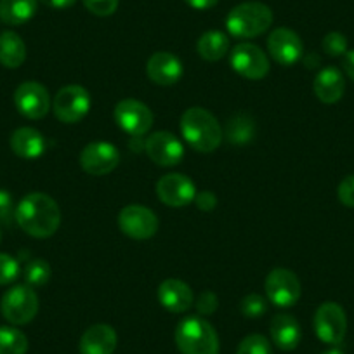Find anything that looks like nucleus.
Returning <instances> with one entry per match:
<instances>
[{
  "label": "nucleus",
  "mask_w": 354,
  "mask_h": 354,
  "mask_svg": "<svg viewBox=\"0 0 354 354\" xmlns=\"http://www.w3.org/2000/svg\"><path fill=\"white\" fill-rule=\"evenodd\" d=\"M118 227L132 240H149L158 231V217L142 205H127L118 214Z\"/></svg>",
  "instance_id": "9d476101"
},
{
  "label": "nucleus",
  "mask_w": 354,
  "mask_h": 354,
  "mask_svg": "<svg viewBox=\"0 0 354 354\" xmlns=\"http://www.w3.org/2000/svg\"><path fill=\"white\" fill-rule=\"evenodd\" d=\"M44 6L53 9H68L77 2V0H39Z\"/></svg>",
  "instance_id": "ea45409f"
},
{
  "label": "nucleus",
  "mask_w": 354,
  "mask_h": 354,
  "mask_svg": "<svg viewBox=\"0 0 354 354\" xmlns=\"http://www.w3.org/2000/svg\"><path fill=\"white\" fill-rule=\"evenodd\" d=\"M158 301L167 311L181 315L193 306V290L185 281L169 278L158 287Z\"/></svg>",
  "instance_id": "a211bd4d"
},
{
  "label": "nucleus",
  "mask_w": 354,
  "mask_h": 354,
  "mask_svg": "<svg viewBox=\"0 0 354 354\" xmlns=\"http://www.w3.org/2000/svg\"><path fill=\"white\" fill-rule=\"evenodd\" d=\"M28 339L15 326H0V354H26Z\"/></svg>",
  "instance_id": "bb28decb"
},
{
  "label": "nucleus",
  "mask_w": 354,
  "mask_h": 354,
  "mask_svg": "<svg viewBox=\"0 0 354 354\" xmlns=\"http://www.w3.org/2000/svg\"><path fill=\"white\" fill-rule=\"evenodd\" d=\"M156 195L167 207L181 209L195 202L196 186L185 174H167L156 183Z\"/></svg>",
  "instance_id": "f8f14e48"
},
{
  "label": "nucleus",
  "mask_w": 354,
  "mask_h": 354,
  "mask_svg": "<svg viewBox=\"0 0 354 354\" xmlns=\"http://www.w3.org/2000/svg\"><path fill=\"white\" fill-rule=\"evenodd\" d=\"M23 277L30 287H44L50 280V266L44 259H32L26 262Z\"/></svg>",
  "instance_id": "cd10ccee"
},
{
  "label": "nucleus",
  "mask_w": 354,
  "mask_h": 354,
  "mask_svg": "<svg viewBox=\"0 0 354 354\" xmlns=\"http://www.w3.org/2000/svg\"><path fill=\"white\" fill-rule=\"evenodd\" d=\"M322 354H344L342 353V349H339V347H332V349H326V351H323Z\"/></svg>",
  "instance_id": "a19ab883"
},
{
  "label": "nucleus",
  "mask_w": 354,
  "mask_h": 354,
  "mask_svg": "<svg viewBox=\"0 0 354 354\" xmlns=\"http://www.w3.org/2000/svg\"><path fill=\"white\" fill-rule=\"evenodd\" d=\"M181 132L186 142L200 153H212L223 141V129L209 110L193 106L181 117Z\"/></svg>",
  "instance_id": "f03ea898"
},
{
  "label": "nucleus",
  "mask_w": 354,
  "mask_h": 354,
  "mask_svg": "<svg viewBox=\"0 0 354 354\" xmlns=\"http://www.w3.org/2000/svg\"><path fill=\"white\" fill-rule=\"evenodd\" d=\"M146 153L160 167H174L185 156L183 142L172 132H155L146 141Z\"/></svg>",
  "instance_id": "dca6fc26"
},
{
  "label": "nucleus",
  "mask_w": 354,
  "mask_h": 354,
  "mask_svg": "<svg viewBox=\"0 0 354 354\" xmlns=\"http://www.w3.org/2000/svg\"><path fill=\"white\" fill-rule=\"evenodd\" d=\"M195 203L200 210H205V212H210V210L216 209L217 205V198L214 193L210 192H202V193H196L195 196Z\"/></svg>",
  "instance_id": "e433bc0d"
},
{
  "label": "nucleus",
  "mask_w": 354,
  "mask_h": 354,
  "mask_svg": "<svg viewBox=\"0 0 354 354\" xmlns=\"http://www.w3.org/2000/svg\"><path fill=\"white\" fill-rule=\"evenodd\" d=\"M16 221L26 234L44 240L59 230L61 210L46 193H30L16 207Z\"/></svg>",
  "instance_id": "f257e3e1"
},
{
  "label": "nucleus",
  "mask_w": 354,
  "mask_h": 354,
  "mask_svg": "<svg viewBox=\"0 0 354 354\" xmlns=\"http://www.w3.org/2000/svg\"><path fill=\"white\" fill-rule=\"evenodd\" d=\"M12 219H16L15 200H12L11 193L8 189H0V223L9 226Z\"/></svg>",
  "instance_id": "72a5a7b5"
},
{
  "label": "nucleus",
  "mask_w": 354,
  "mask_h": 354,
  "mask_svg": "<svg viewBox=\"0 0 354 354\" xmlns=\"http://www.w3.org/2000/svg\"><path fill=\"white\" fill-rule=\"evenodd\" d=\"M120 163V151L110 142H91L80 153V167L91 176H106Z\"/></svg>",
  "instance_id": "ddd939ff"
},
{
  "label": "nucleus",
  "mask_w": 354,
  "mask_h": 354,
  "mask_svg": "<svg viewBox=\"0 0 354 354\" xmlns=\"http://www.w3.org/2000/svg\"><path fill=\"white\" fill-rule=\"evenodd\" d=\"M0 309L9 323L26 325L39 313V297L30 285H16L4 294Z\"/></svg>",
  "instance_id": "39448f33"
},
{
  "label": "nucleus",
  "mask_w": 354,
  "mask_h": 354,
  "mask_svg": "<svg viewBox=\"0 0 354 354\" xmlns=\"http://www.w3.org/2000/svg\"><path fill=\"white\" fill-rule=\"evenodd\" d=\"M255 134V124L248 115H234L230 122H227L226 136L227 141L233 145H247L254 139Z\"/></svg>",
  "instance_id": "a878e982"
},
{
  "label": "nucleus",
  "mask_w": 354,
  "mask_h": 354,
  "mask_svg": "<svg viewBox=\"0 0 354 354\" xmlns=\"http://www.w3.org/2000/svg\"><path fill=\"white\" fill-rule=\"evenodd\" d=\"M26 59V46L15 32L0 33V64L6 68H19Z\"/></svg>",
  "instance_id": "b1692460"
},
{
  "label": "nucleus",
  "mask_w": 354,
  "mask_h": 354,
  "mask_svg": "<svg viewBox=\"0 0 354 354\" xmlns=\"http://www.w3.org/2000/svg\"><path fill=\"white\" fill-rule=\"evenodd\" d=\"M268 50H270L271 57L281 66H292L302 59V53H304V46L302 40L294 30L290 28H277L271 32L270 39H268Z\"/></svg>",
  "instance_id": "2eb2a0df"
},
{
  "label": "nucleus",
  "mask_w": 354,
  "mask_h": 354,
  "mask_svg": "<svg viewBox=\"0 0 354 354\" xmlns=\"http://www.w3.org/2000/svg\"><path fill=\"white\" fill-rule=\"evenodd\" d=\"M342 66H344V71L347 73V77H349L351 80H354V49L347 50V53L344 54Z\"/></svg>",
  "instance_id": "58836bf2"
},
{
  "label": "nucleus",
  "mask_w": 354,
  "mask_h": 354,
  "mask_svg": "<svg viewBox=\"0 0 354 354\" xmlns=\"http://www.w3.org/2000/svg\"><path fill=\"white\" fill-rule=\"evenodd\" d=\"M53 110L63 124H78L91 110V96L80 85H66L54 96Z\"/></svg>",
  "instance_id": "423d86ee"
},
{
  "label": "nucleus",
  "mask_w": 354,
  "mask_h": 354,
  "mask_svg": "<svg viewBox=\"0 0 354 354\" xmlns=\"http://www.w3.org/2000/svg\"><path fill=\"white\" fill-rule=\"evenodd\" d=\"M231 68L248 80H261L270 73V59L254 44H238L230 54Z\"/></svg>",
  "instance_id": "1a4fd4ad"
},
{
  "label": "nucleus",
  "mask_w": 354,
  "mask_h": 354,
  "mask_svg": "<svg viewBox=\"0 0 354 354\" xmlns=\"http://www.w3.org/2000/svg\"><path fill=\"white\" fill-rule=\"evenodd\" d=\"M315 94L322 103L325 104H333L337 101L342 100L344 91H346V80H344V75L340 73V70L337 68L328 66L323 68L315 78Z\"/></svg>",
  "instance_id": "aec40b11"
},
{
  "label": "nucleus",
  "mask_w": 354,
  "mask_h": 354,
  "mask_svg": "<svg viewBox=\"0 0 354 354\" xmlns=\"http://www.w3.org/2000/svg\"><path fill=\"white\" fill-rule=\"evenodd\" d=\"M11 149L21 158H39L46 151V139L37 129L21 127L12 132Z\"/></svg>",
  "instance_id": "4be33fe9"
},
{
  "label": "nucleus",
  "mask_w": 354,
  "mask_h": 354,
  "mask_svg": "<svg viewBox=\"0 0 354 354\" xmlns=\"http://www.w3.org/2000/svg\"><path fill=\"white\" fill-rule=\"evenodd\" d=\"M88 12L100 18H108L118 9V0H82Z\"/></svg>",
  "instance_id": "473e14b6"
},
{
  "label": "nucleus",
  "mask_w": 354,
  "mask_h": 354,
  "mask_svg": "<svg viewBox=\"0 0 354 354\" xmlns=\"http://www.w3.org/2000/svg\"><path fill=\"white\" fill-rule=\"evenodd\" d=\"M322 46H323V50L332 57L344 56V54L347 53V39L339 32L326 33Z\"/></svg>",
  "instance_id": "2f4dec72"
},
{
  "label": "nucleus",
  "mask_w": 354,
  "mask_h": 354,
  "mask_svg": "<svg viewBox=\"0 0 354 354\" xmlns=\"http://www.w3.org/2000/svg\"><path fill=\"white\" fill-rule=\"evenodd\" d=\"M115 120L127 134L145 136L153 125V113L141 101L124 100L115 106Z\"/></svg>",
  "instance_id": "4468645a"
},
{
  "label": "nucleus",
  "mask_w": 354,
  "mask_h": 354,
  "mask_svg": "<svg viewBox=\"0 0 354 354\" xmlns=\"http://www.w3.org/2000/svg\"><path fill=\"white\" fill-rule=\"evenodd\" d=\"M273 25V11L262 2H243L230 11L226 28L234 39H254Z\"/></svg>",
  "instance_id": "7ed1b4c3"
},
{
  "label": "nucleus",
  "mask_w": 354,
  "mask_h": 354,
  "mask_svg": "<svg viewBox=\"0 0 354 354\" xmlns=\"http://www.w3.org/2000/svg\"><path fill=\"white\" fill-rule=\"evenodd\" d=\"M315 332L322 342L339 346L347 332L346 311L335 302H323L315 313Z\"/></svg>",
  "instance_id": "0eeeda50"
},
{
  "label": "nucleus",
  "mask_w": 354,
  "mask_h": 354,
  "mask_svg": "<svg viewBox=\"0 0 354 354\" xmlns=\"http://www.w3.org/2000/svg\"><path fill=\"white\" fill-rule=\"evenodd\" d=\"M337 195H339L342 205L354 209V176L344 177L339 185V189H337Z\"/></svg>",
  "instance_id": "f704fd0d"
},
{
  "label": "nucleus",
  "mask_w": 354,
  "mask_h": 354,
  "mask_svg": "<svg viewBox=\"0 0 354 354\" xmlns=\"http://www.w3.org/2000/svg\"><path fill=\"white\" fill-rule=\"evenodd\" d=\"M198 54L202 59L205 61H219L230 50V39L226 33L217 32V30H210V32L203 33L198 40Z\"/></svg>",
  "instance_id": "393cba45"
},
{
  "label": "nucleus",
  "mask_w": 354,
  "mask_h": 354,
  "mask_svg": "<svg viewBox=\"0 0 354 354\" xmlns=\"http://www.w3.org/2000/svg\"><path fill=\"white\" fill-rule=\"evenodd\" d=\"M146 73H148V78L153 84L169 87V85H174L181 80L183 63L181 59L177 56H174L172 53L160 50V53H155L148 59Z\"/></svg>",
  "instance_id": "f3484780"
},
{
  "label": "nucleus",
  "mask_w": 354,
  "mask_h": 354,
  "mask_svg": "<svg viewBox=\"0 0 354 354\" xmlns=\"http://www.w3.org/2000/svg\"><path fill=\"white\" fill-rule=\"evenodd\" d=\"M15 104L23 117L40 120L50 110L49 91L39 82H23L15 93Z\"/></svg>",
  "instance_id": "9b49d317"
},
{
  "label": "nucleus",
  "mask_w": 354,
  "mask_h": 354,
  "mask_svg": "<svg viewBox=\"0 0 354 354\" xmlns=\"http://www.w3.org/2000/svg\"><path fill=\"white\" fill-rule=\"evenodd\" d=\"M271 340L281 351H294L301 342V326L290 315H277L270 325Z\"/></svg>",
  "instance_id": "412c9836"
},
{
  "label": "nucleus",
  "mask_w": 354,
  "mask_h": 354,
  "mask_svg": "<svg viewBox=\"0 0 354 354\" xmlns=\"http://www.w3.org/2000/svg\"><path fill=\"white\" fill-rule=\"evenodd\" d=\"M39 0H0V19L6 25L19 26L35 16Z\"/></svg>",
  "instance_id": "5701e85b"
},
{
  "label": "nucleus",
  "mask_w": 354,
  "mask_h": 354,
  "mask_svg": "<svg viewBox=\"0 0 354 354\" xmlns=\"http://www.w3.org/2000/svg\"><path fill=\"white\" fill-rule=\"evenodd\" d=\"M19 262L8 254H0V285H9L19 277Z\"/></svg>",
  "instance_id": "7c9ffc66"
},
{
  "label": "nucleus",
  "mask_w": 354,
  "mask_h": 354,
  "mask_svg": "<svg viewBox=\"0 0 354 354\" xmlns=\"http://www.w3.org/2000/svg\"><path fill=\"white\" fill-rule=\"evenodd\" d=\"M236 354H273V347L266 337L254 333L241 340Z\"/></svg>",
  "instance_id": "c85d7f7f"
},
{
  "label": "nucleus",
  "mask_w": 354,
  "mask_h": 354,
  "mask_svg": "<svg viewBox=\"0 0 354 354\" xmlns=\"http://www.w3.org/2000/svg\"><path fill=\"white\" fill-rule=\"evenodd\" d=\"M117 349V332L110 325L88 326L82 335L78 351L80 354H113Z\"/></svg>",
  "instance_id": "6ab92c4d"
},
{
  "label": "nucleus",
  "mask_w": 354,
  "mask_h": 354,
  "mask_svg": "<svg viewBox=\"0 0 354 354\" xmlns=\"http://www.w3.org/2000/svg\"><path fill=\"white\" fill-rule=\"evenodd\" d=\"M266 295L278 308H290L301 299L302 287L294 271L277 268L266 278Z\"/></svg>",
  "instance_id": "6e6552de"
},
{
  "label": "nucleus",
  "mask_w": 354,
  "mask_h": 354,
  "mask_svg": "<svg viewBox=\"0 0 354 354\" xmlns=\"http://www.w3.org/2000/svg\"><path fill=\"white\" fill-rule=\"evenodd\" d=\"M0 240H2V233H0Z\"/></svg>",
  "instance_id": "79ce46f5"
},
{
  "label": "nucleus",
  "mask_w": 354,
  "mask_h": 354,
  "mask_svg": "<svg viewBox=\"0 0 354 354\" xmlns=\"http://www.w3.org/2000/svg\"><path fill=\"white\" fill-rule=\"evenodd\" d=\"M240 309L245 318H261L268 311V302H266V299L262 295L250 294L247 297H243Z\"/></svg>",
  "instance_id": "c756f323"
},
{
  "label": "nucleus",
  "mask_w": 354,
  "mask_h": 354,
  "mask_svg": "<svg viewBox=\"0 0 354 354\" xmlns=\"http://www.w3.org/2000/svg\"><path fill=\"white\" fill-rule=\"evenodd\" d=\"M176 346L181 354H219V337L207 319L189 316L177 325Z\"/></svg>",
  "instance_id": "20e7f679"
},
{
  "label": "nucleus",
  "mask_w": 354,
  "mask_h": 354,
  "mask_svg": "<svg viewBox=\"0 0 354 354\" xmlns=\"http://www.w3.org/2000/svg\"><path fill=\"white\" fill-rule=\"evenodd\" d=\"M217 306H219V302H217V297L214 292L207 290V292H202L198 297V301H196V309H198V313L202 316H210L216 313Z\"/></svg>",
  "instance_id": "c9c22d12"
},
{
  "label": "nucleus",
  "mask_w": 354,
  "mask_h": 354,
  "mask_svg": "<svg viewBox=\"0 0 354 354\" xmlns=\"http://www.w3.org/2000/svg\"><path fill=\"white\" fill-rule=\"evenodd\" d=\"M185 2L196 11H207V9H212L219 0H185Z\"/></svg>",
  "instance_id": "4c0bfd02"
}]
</instances>
